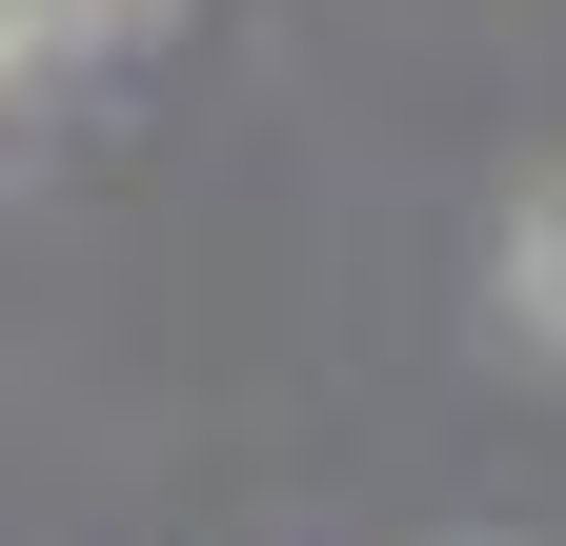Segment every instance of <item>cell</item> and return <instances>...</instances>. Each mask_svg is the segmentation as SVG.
Listing matches in <instances>:
<instances>
[{
  "label": "cell",
  "instance_id": "obj_1",
  "mask_svg": "<svg viewBox=\"0 0 566 546\" xmlns=\"http://www.w3.org/2000/svg\"><path fill=\"white\" fill-rule=\"evenodd\" d=\"M506 324H526V345H566V162L506 202Z\"/></svg>",
  "mask_w": 566,
  "mask_h": 546
},
{
  "label": "cell",
  "instance_id": "obj_2",
  "mask_svg": "<svg viewBox=\"0 0 566 546\" xmlns=\"http://www.w3.org/2000/svg\"><path fill=\"white\" fill-rule=\"evenodd\" d=\"M163 0H41V41H142Z\"/></svg>",
  "mask_w": 566,
  "mask_h": 546
},
{
  "label": "cell",
  "instance_id": "obj_3",
  "mask_svg": "<svg viewBox=\"0 0 566 546\" xmlns=\"http://www.w3.org/2000/svg\"><path fill=\"white\" fill-rule=\"evenodd\" d=\"M21 21H41V0H21Z\"/></svg>",
  "mask_w": 566,
  "mask_h": 546
}]
</instances>
